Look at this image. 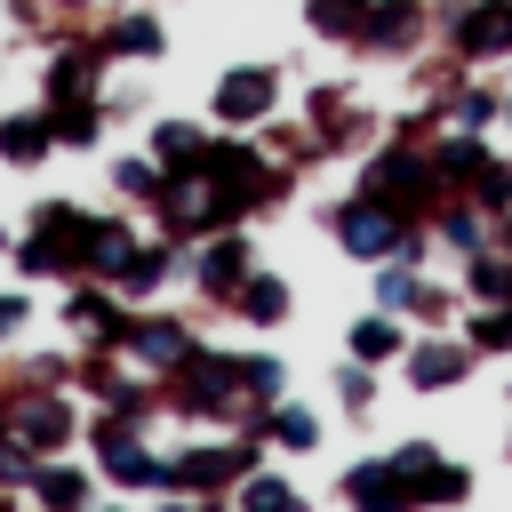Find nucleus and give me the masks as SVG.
Returning <instances> with one entry per match:
<instances>
[{
  "mask_svg": "<svg viewBox=\"0 0 512 512\" xmlns=\"http://www.w3.org/2000/svg\"><path fill=\"white\" fill-rule=\"evenodd\" d=\"M32 464H40V456H32L16 432H0V496H24V488H32Z\"/></svg>",
  "mask_w": 512,
  "mask_h": 512,
  "instance_id": "obj_35",
  "label": "nucleus"
},
{
  "mask_svg": "<svg viewBox=\"0 0 512 512\" xmlns=\"http://www.w3.org/2000/svg\"><path fill=\"white\" fill-rule=\"evenodd\" d=\"M24 504H40V512H96V504H104V480H96V464H80V456H40Z\"/></svg>",
  "mask_w": 512,
  "mask_h": 512,
  "instance_id": "obj_15",
  "label": "nucleus"
},
{
  "mask_svg": "<svg viewBox=\"0 0 512 512\" xmlns=\"http://www.w3.org/2000/svg\"><path fill=\"white\" fill-rule=\"evenodd\" d=\"M320 224H328V240H336L352 264H384V256H400V248H416V240L432 232V224H408L400 208H384V200L360 192V184H352L344 200H328Z\"/></svg>",
  "mask_w": 512,
  "mask_h": 512,
  "instance_id": "obj_4",
  "label": "nucleus"
},
{
  "mask_svg": "<svg viewBox=\"0 0 512 512\" xmlns=\"http://www.w3.org/2000/svg\"><path fill=\"white\" fill-rule=\"evenodd\" d=\"M416 288H424V264H416V256H384V264H368V304H376V312H400V320H408Z\"/></svg>",
  "mask_w": 512,
  "mask_h": 512,
  "instance_id": "obj_27",
  "label": "nucleus"
},
{
  "mask_svg": "<svg viewBox=\"0 0 512 512\" xmlns=\"http://www.w3.org/2000/svg\"><path fill=\"white\" fill-rule=\"evenodd\" d=\"M456 192H464L472 208L504 216V208H512V152H496V144H488V152H480V160L464 168V184H456Z\"/></svg>",
  "mask_w": 512,
  "mask_h": 512,
  "instance_id": "obj_28",
  "label": "nucleus"
},
{
  "mask_svg": "<svg viewBox=\"0 0 512 512\" xmlns=\"http://www.w3.org/2000/svg\"><path fill=\"white\" fill-rule=\"evenodd\" d=\"M456 512H472V504H456Z\"/></svg>",
  "mask_w": 512,
  "mask_h": 512,
  "instance_id": "obj_42",
  "label": "nucleus"
},
{
  "mask_svg": "<svg viewBox=\"0 0 512 512\" xmlns=\"http://www.w3.org/2000/svg\"><path fill=\"white\" fill-rule=\"evenodd\" d=\"M344 504L352 512H416V488L392 472V456H360V464H344Z\"/></svg>",
  "mask_w": 512,
  "mask_h": 512,
  "instance_id": "obj_17",
  "label": "nucleus"
},
{
  "mask_svg": "<svg viewBox=\"0 0 512 512\" xmlns=\"http://www.w3.org/2000/svg\"><path fill=\"white\" fill-rule=\"evenodd\" d=\"M168 280H184V240H168V232H144V248L128 256V272H120L112 288H120L128 304H152Z\"/></svg>",
  "mask_w": 512,
  "mask_h": 512,
  "instance_id": "obj_18",
  "label": "nucleus"
},
{
  "mask_svg": "<svg viewBox=\"0 0 512 512\" xmlns=\"http://www.w3.org/2000/svg\"><path fill=\"white\" fill-rule=\"evenodd\" d=\"M432 32L448 40V56L464 72L504 64L512 56V0H432Z\"/></svg>",
  "mask_w": 512,
  "mask_h": 512,
  "instance_id": "obj_7",
  "label": "nucleus"
},
{
  "mask_svg": "<svg viewBox=\"0 0 512 512\" xmlns=\"http://www.w3.org/2000/svg\"><path fill=\"white\" fill-rule=\"evenodd\" d=\"M104 56H128V64H160L168 56V24L152 0H128L112 24H104Z\"/></svg>",
  "mask_w": 512,
  "mask_h": 512,
  "instance_id": "obj_19",
  "label": "nucleus"
},
{
  "mask_svg": "<svg viewBox=\"0 0 512 512\" xmlns=\"http://www.w3.org/2000/svg\"><path fill=\"white\" fill-rule=\"evenodd\" d=\"M112 192H120L128 208H152V200L168 192V168H160L152 152H120V160H112Z\"/></svg>",
  "mask_w": 512,
  "mask_h": 512,
  "instance_id": "obj_30",
  "label": "nucleus"
},
{
  "mask_svg": "<svg viewBox=\"0 0 512 512\" xmlns=\"http://www.w3.org/2000/svg\"><path fill=\"white\" fill-rule=\"evenodd\" d=\"M408 344H416V328H408L400 312H376V304L344 328V360H368V368H400Z\"/></svg>",
  "mask_w": 512,
  "mask_h": 512,
  "instance_id": "obj_20",
  "label": "nucleus"
},
{
  "mask_svg": "<svg viewBox=\"0 0 512 512\" xmlns=\"http://www.w3.org/2000/svg\"><path fill=\"white\" fill-rule=\"evenodd\" d=\"M272 512H312V504H304V496H288V504H272Z\"/></svg>",
  "mask_w": 512,
  "mask_h": 512,
  "instance_id": "obj_39",
  "label": "nucleus"
},
{
  "mask_svg": "<svg viewBox=\"0 0 512 512\" xmlns=\"http://www.w3.org/2000/svg\"><path fill=\"white\" fill-rule=\"evenodd\" d=\"M360 192H376L384 208H400L408 224H432V208L448 200V176L432 160V112H400L384 128V144L360 168Z\"/></svg>",
  "mask_w": 512,
  "mask_h": 512,
  "instance_id": "obj_1",
  "label": "nucleus"
},
{
  "mask_svg": "<svg viewBox=\"0 0 512 512\" xmlns=\"http://www.w3.org/2000/svg\"><path fill=\"white\" fill-rule=\"evenodd\" d=\"M360 24H368V0H304V32L312 40L360 48Z\"/></svg>",
  "mask_w": 512,
  "mask_h": 512,
  "instance_id": "obj_29",
  "label": "nucleus"
},
{
  "mask_svg": "<svg viewBox=\"0 0 512 512\" xmlns=\"http://www.w3.org/2000/svg\"><path fill=\"white\" fill-rule=\"evenodd\" d=\"M224 312H232V320H248V328H280V320L296 312V288H288L272 264H256V272L232 288V304H224Z\"/></svg>",
  "mask_w": 512,
  "mask_h": 512,
  "instance_id": "obj_22",
  "label": "nucleus"
},
{
  "mask_svg": "<svg viewBox=\"0 0 512 512\" xmlns=\"http://www.w3.org/2000/svg\"><path fill=\"white\" fill-rule=\"evenodd\" d=\"M160 408L184 416V424H248L256 400L240 392V352H216L208 336L160 376Z\"/></svg>",
  "mask_w": 512,
  "mask_h": 512,
  "instance_id": "obj_3",
  "label": "nucleus"
},
{
  "mask_svg": "<svg viewBox=\"0 0 512 512\" xmlns=\"http://www.w3.org/2000/svg\"><path fill=\"white\" fill-rule=\"evenodd\" d=\"M432 240H440V248L464 264V256H480V248L496 240V216H488V208H472L464 192H448V200L432 208Z\"/></svg>",
  "mask_w": 512,
  "mask_h": 512,
  "instance_id": "obj_21",
  "label": "nucleus"
},
{
  "mask_svg": "<svg viewBox=\"0 0 512 512\" xmlns=\"http://www.w3.org/2000/svg\"><path fill=\"white\" fill-rule=\"evenodd\" d=\"M8 432H16L32 456H64V448L88 440V424H80V408H72V392H64L56 376H24V384H8Z\"/></svg>",
  "mask_w": 512,
  "mask_h": 512,
  "instance_id": "obj_6",
  "label": "nucleus"
},
{
  "mask_svg": "<svg viewBox=\"0 0 512 512\" xmlns=\"http://www.w3.org/2000/svg\"><path fill=\"white\" fill-rule=\"evenodd\" d=\"M392 456V472L416 488V512H456V504H472V464H456L440 440H400V448H384Z\"/></svg>",
  "mask_w": 512,
  "mask_h": 512,
  "instance_id": "obj_8",
  "label": "nucleus"
},
{
  "mask_svg": "<svg viewBox=\"0 0 512 512\" xmlns=\"http://www.w3.org/2000/svg\"><path fill=\"white\" fill-rule=\"evenodd\" d=\"M136 248H144L136 216H128V208H96V216H88V248H80V272H88V280H120Z\"/></svg>",
  "mask_w": 512,
  "mask_h": 512,
  "instance_id": "obj_16",
  "label": "nucleus"
},
{
  "mask_svg": "<svg viewBox=\"0 0 512 512\" xmlns=\"http://www.w3.org/2000/svg\"><path fill=\"white\" fill-rule=\"evenodd\" d=\"M16 280H56V288H64V280H80V272H72V256H64L48 232H16Z\"/></svg>",
  "mask_w": 512,
  "mask_h": 512,
  "instance_id": "obj_31",
  "label": "nucleus"
},
{
  "mask_svg": "<svg viewBox=\"0 0 512 512\" xmlns=\"http://www.w3.org/2000/svg\"><path fill=\"white\" fill-rule=\"evenodd\" d=\"M424 40H432V0H368V24H360V56L408 64Z\"/></svg>",
  "mask_w": 512,
  "mask_h": 512,
  "instance_id": "obj_14",
  "label": "nucleus"
},
{
  "mask_svg": "<svg viewBox=\"0 0 512 512\" xmlns=\"http://www.w3.org/2000/svg\"><path fill=\"white\" fill-rule=\"evenodd\" d=\"M104 40H56L48 48V64H40V104L56 112V104H96L104 96Z\"/></svg>",
  "mask_w": 512,
  "mask_h": 512,
  "instance_id": "obj_13",
  "label": "nucleus"
},
{
  "mask_svg": "<svg viewBox=\"0 0 512 512\" xmlns=\"http://www.w3.org/2000/svg\"><path fill=\"white\" fill-rule=\"evenodd\" d=\"M496 128H512V88H504V112H496Z\"/></svg>",
  "mask_w": 512,
  "mask_h": 512,
  "instance_id": "obj_38",
  "label": "nucleus"
},
{
  "mask_svg": "<svg viewBox=\"0 0 512 512\" xmlns=\"http://www.w3.org/2000/svg\"><path fill=\"white\" fill-rule=\"evenodd\" d=\"M208 144H216L208 128H192V120L160 112V120H152V144H144V152H152V160H160L168 176H184V168H200V160H208Z\"/></svg>",
  "mask_w": 512,
  "mask_h": 512,
  "instance_id": "obj_26",
  "label": "nucleus"
},
{
  "mask_svg": "<svg viewBox=\"0 0 512 512\" xmlns=\"http://www.w3.org/2000/svg\"><path fill=\"white\" fill-rule=\"evenodd\" d=\"M0 512H8V496H0Z\"/></svg>",
  "mask_w": 512,
  "mask_h": 512,
  "instance_id": "obj_43",
  "label": "nucleus"
},
{
  "mask_svg": "<svg viewBox=\"0 0 512 512\" xmlns=\"http://www.w3.org/2000/svg\"><path fill=\"white\" fill-rule=\"evenodd\" d=\"M24 320H32V296H24V288H0V344H16Z\"/></svg>",
  "mask_w": 512,
  "mask_h": 512,
  "instance_id": "obj_36",
  "label": "nucleus"
},
{
  "mask_svg": "<svg viewBox=\"0 0 512 512\" xmlns=\"http://www.w3.org/2000/svg\"><path fill=\"white\" fill-rule=\"evenodd\" d=\"M0 432H8V384H0Z\"/></svg>",
  "mask_w": 512,
  "mask_h": 512,
  "instance_id": "obj_40",
  "label": "nucleus"
},
{
  "mask_svg": "<svg viewBox=\"0 0 512 512\" xmlns=\"http://www.w3.org/2000/svg\"><path fill=\"white\" fill-rule=\"evenodd\" d=\"M472 368H480V352L464 344V328H416V344L400 352V376H408V392H424V400L472 384Z\"/></svg>",
  "mask_w": 512,
  "mask_h": 512,
  "instance_id": "obj_12",
  "label": "nucleus"
},
{
  "mask_svg": "<svg viewBox=\"0 0 512 512\" xmlns=\"http://www.w3.org/2000/svg\"><path fill=\"white\" fill-rule=\"evenodd\" d=\"M496 240H504V248H512V208H504V216H496Z\"/></svg>",
  "mask_w": 512,
  "mask_h": 512,
  "instance_id": "obj_37",
  "label": "nucleus"
},
{
  "mask_svg": "<svg viewBox=\"0 0 512 512\" xmlns=\"http://www.w3.org/2000/svg\"><path fill=\"white\" fill-rule=\"evenodd\" d=\"M96 512H128V504H96Z\"/></svg>",
  "mask_w": 512,
  "mask_h": 512,
  "instance_id": "obj_41",
  "label": "nucleus"
},
{
  "mask_svg": "<svg viewBox=\"0 0 512 512\" xmlns=\"http://www.w3.org/2000/svg\"><path fill=\"white\" fill-rule=\"evenodd\" d=\"M240 392H248L256 408L288 400V360H280V352H240Z\"/></svg>",
  "mask_w": 512,
  "mask_h": 512,
  "instance_id": "obj_33",
  "label": "nucleus"
},
{
  "mask_svg": "<svg viewBox=\"0 0 512 512\" xmlns=\"http://www.w3.org/2000/svg\"><path fill=\"white\" fill-rule=\"evenodd\" d=\"M456 288H464V304H512V248L488 240L480 256H464L456 264Z\"/></svg>",
  "mask_w": 512,
  "mask_h": 512,
  "instance_id": "obj_25",
  "label": "nucleus"
},
{
  "mask_svg": "<svg viewBox=\"0 0 512 512\" xmlns=\"http://www.w3.org/2000/svg\"><path fill=\"white\" fill-rule=\"evenodd\" d=\"M88 464H96V480L120 488V496H160V488H168V448H152L144 424H136V416H112V408L88 424Z\"/></svg>",
  "mask_w": 512,
  "mask_h": 512,
  "instance_id": "obj_5",
  "label": "nucleus"
},
{
  "mask_svg": "<svg viewBox=\"0 0 512 512\" xmlns=\"http://www.w3.org/2000/svg\"><path fill=\"white\" fill-rule=\"evenodd\" d=\"M248 424H256L264 448H280V456H312V448H320V408H304V400H272V408H256Z\"/></svg>",
  "mask_w": 512,
  "mask_h": 512,
  "instance_id": "obj_23",
  "label": "nucleus"
},
{
  "mask_svg": "<svg viewBox=\"0 0 512 512\" xmlns=\"http://www.w3.org/2000/svg\"><path fill=\"white\" fill-rule=\"evenodd\" d=\"M104 120H112V112H104V96H96V104H56V112H48L56 152H88V144L104 136Z\"/></svg>",
  "mask_w": 512,
  "mask_h": 512,
  "instance_id": "obj_32",
  "label": "nucleus"
},
{
  "mask_svg": "<svg viewBox=\"0 0 512 512\" xmlns=\"http://www.w3.org/2000/svg\"><path fill=\"white\" fill-rule=\"evenodd\" d=\"M184 176H200L232 224L272 216V208L288 200V184H296V168H288L264 136H240V128H232V136H216V144H208V160H200V168H184Z\"/></svg>",
  "mask_w": 512,
  "mask_h": 512,
  "instance_id": "obj_2",
  "label": "nucleus"
},
{
  "mask_svg": "<svg viewBox=\"0 0 512 512\" xmlns=\"http://www.w3.org/2000/svg\"><path fill=\"white\" fill-rule=\"evenodd\" d=\"M280 112V64H224L208 88V120L216 128H272Z\"/></svg>",
  "mask_w": 512,
  "mask_h": 512,
  "instance_id": "obj_11",
  "label": "nucleus"
},
{
  "mask_svg": "<svg viewBox=\"0 0 512 512\" xmlns=\"http://www.w3.org/2000/svg\"><path fill=\"white\" fill-rule=\"evenodd\" d=\"M56 152V128H48V104H24V112H0V168H40Z\"/></svg>",
  "mask_w": 512,
  "mask_h": 512,
  "instance_id": "obj_24",
  "label": "nucleus"
},
{
  "mask_svg": "<svg viewBox=\"0 0 512 512\" xmlns=\"http://www.w3.org/2000/svg\"><path fill=\"white\" fill-rule=\"evenodd\" d=\"M192 344H200V328H192L184 312H152V304H128V320H120V344H112V352H120L128 368H144V376H168V368H176Z\"/></svg>",
  "mask_w": 512,
  "mask_h": 512,
  "instance_id": "obj_10",
  "label": "nucleus"
},
{
  "mask_svg": "<svg viewBox=\"0 0 512 512\" xmlns=\"http://www.w3.org/2000/svg\"><path fill=\"white\" fill-rule=\"evenodd\" d=\"M376 376H384V368L344 360V368H336V408H344V416H368V408H376Z\"/></svg>",
  "mask_w": 512,
  "mask_h": 512,
  "instance_id": "obj_34",
  "label": "nucleus"
},
{
  "mask_svg": "<svg viewBox=\"0 0 512 512\" xmlns=\"http://www.w3.org/2000/svg\"><path fill=\"white\" fill-rule=\"evenodd\" d=\"M256 272V240L240 232V224H224V232H200L192 248H184V280H192V296L200 304H232V288Z\"/></svg>",
  "mask_w": 512,
  "mask_h": 512,
  "instance_id": "obj_9",
  "label": "nucleus"
}]
</instances>
